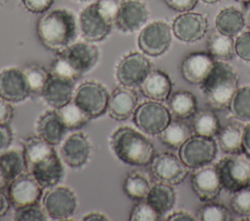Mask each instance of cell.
Wrapping results in <instances>:
<instances>
[{
  "mask_svg": "<svg viewBox=\"0 0 250 221\" xmlns=\"http://www.w3.org/2000/svg\"><path fill=\"white\" fill-rule=\"evenodd\" d=\"M22 146L27 172L42 188L58 185L64 175V169L54 145L35 135L27 137Z\"/></svg>",
  "mask_w": 250,
  "mask_h": 221,
  "instance_id": "1",
  "label": "cell"
},
{
  "mask_svg": "<svg viewBox=\"0 0 250 221\" xmlns=\"http://www.w3.org/2000/svg\"><path fill=\"white\" fill-rule=\"evenodd\" d=\"M37 36L47 49L60 52L72 44L77 26L74 15L66 9L47 11L38 19Z\"/></svg>",
  "mask_w": 250,
  "mask_h": 221,
  "instance_id": "2",
  "label": "cell"
},
{
  "mask_svg": "<svg viewBox=\"0 0 250 221\" xmlns=\"http://www.w3.org/2000/svg\"><path fill=\"white\" fill-rule=\"evenodd\" d=\"M109 145L116 158L129 166H147L155 155L150 140L142 132L126 126L117 128L110 134Z\"/></svg>",
  "mask_w": 250,
  "mask_h": 221,
  "instance_id": "3",
  "label": "cell"
},
{
  "mask_svg": "<svg viewBox=\"0 0 250 221\" xmlns=\"http://www.w3.org/2000/svg\"><path fill=\"white\" fill-rule=\"evenodd\" d=\"M99 58L100 50L92 43H72L59 52L50 72L76 82L97 65Z\"/></svg>",
  "mask_w": 250,
  "mask_h": 221,
  "instance_id": "4",
  "label": "cell"
},
{
  "mask_svg": "<svg viewBox=\"0 0 250 221\" xmlns=\"http://www.w3.org/2000/svg\"><path fill=\"white\" fill-rule=\"evenodd\" d=\"M238 74L227 61L216 60L213 70L200 85L207 104L216 110L229 109L238 89Z\"/></svg>",
  "mask_w": 250,
  "mask_h": 221,
  "instance_id": "5",
  "label": "cell"
},
{
  "mask_svg": "<svg viewBox=\"0 0 250 221\" xmlns=\"http://www.w3.org/2000/svg\"><path fill=\"white\" fill-rule=\"evenodd\" d=\"M222 186L229 193L250 186V157L245 153L229 154L216 165Z\"/></svg>",
  "mask_w": 250,
  "mask_h": 221,
  "instance_id": "6",
  "label": "cell"
},
{
  "mask_svg": "<svg viewBox=\"0 0 250 221\" xmlns=\"http://www.w3.org/2000/svg\"><path fill=\"white\" fill-rule=\"evenodd\" d=\"M109 94L102 83L90 80L77 87L72 100L91 120L103 116L107 111Z\"/></svg>",
  "mask_w": 250,
  "mask_h": 221,
  "instance_id": "7",
  "label": "cell"
},
{
  "mask_svg": "<svg viewBox=\"0 0 250 221\" xmlns=\"http://www.w3.org/2000/svg\"><path fill=\"white\" fill-rule=\"evenodd\" d=\"M171 112L160 101L147 100L139 104L133 113L137 128L149 135H158L171 122Z\"/></svg>",
  "mask_w": 250,
  "mask_h": 221,
  "instance_id": "8",
  "label": "cell"
},
{
  "mask_svg": "<svg viewBox=\"0 0 250 221\" xmlns=\"http://www.w3.org/2000/svg\"><path fill=\"white\" fill-rule=\"evenodd\" d=\"M218 146L214 137L191 135L180 148L179 157L189 168L211 164L217 156Z\"/></svg>",
  "mask_w": 250,
  "mask_h": 221,
  "instance_id": "9",
  "label": "cell"
},
{
  "mask_svg": "<svg viewBox=\"0 0 250 221\" xmlns=\"http://www.w3.org/2000/svg\"><path fill=\"white\" fill-rule=\"evenodd\" d=\"M151 71L150 61L138 52L123 55L115 66V79L120 86L139 87Z\"/></svg>",
  "mask_w": 250,
  "mask_h": 221,
  "instance_id": "10",
  "label": "cell"
},
{
  "mask_svg": "<svg viewBox=\"0 0 250 221\" xmlns=\"http://www.w3.org/2000/svg\"><path fill=\"white\" fill-rule=\"evenodd\" d=\"M41 204L49 218L66 220L76 210L77 198L69 187L56 185L44 193Z\"/></svg>",
  "mask_w": 250,
  "mask_h": 221,
  "instance_id": "11",
  "label": "cell"
},
{
  "mask_svg": "<svg viewBox=\"0 0 250 221\" xmlns=\"http://www.w3.org/2000/svg\"><path fill=\"white\" fill-rule=\"evenodd\" d=\"M149 165L152 176L157 181L170 185L182 183L189 172V167L180 157L167 151L154 155Z\"/></svg>",
  "mask_w": 250,
  "mask_h": 221,
  "instance_id": "12",
  "label": "cell"
},
{
  "mask_svg": "<svg viewBox=\"0 0 250 221\" xmlns=\"http://www.w3.org/2000/svg\"><path fill=\"white\" fill-rule=\"evenodd\" d=\"M172 42L170 26L162 20L146 24L139 34L138 45L149 56H159L167 52Z\"/></svg>",
  "mask_w": 250,
  "mask_h": 221,
  "instance_id": "13",
  "label": "cell"
},
{
  "mask_svg": "<svg viewBox=\"0 0 250 221\" xmlns=\"http://www.w3.org/2000/svg\"><path fill=\"white\" fill-rule=\"evenodd\" d=\"M78 25L82 37L87 42L97 43L104 40L109 35L113 23L104 18L94 2L80 12Z\"/></svg>",
  "mask_w": 250,
  "mask_h": 221,
  "instance_id": "14",
  "label": "cell"
},
{
  "mask_svg": "<svg viewBox=\"0 0 250 221\" xmlns=\"http://www.w3.org/2000/svg\"><path fill=\"white\" fill-rule=\"evenodd\" d=\"M42 186L27 172L21 173L8 186V197L15 208L38 203L42 198Z\"/></svg>",
  "mask_w": 250,
  "mask_h": 221,
  "instance_id": "15",
  "label": "cell"
},
{
  "mask_svg": "<svg viewBox=\"0 0 250 221\" xmlns=\"http://www.w3.org/2000/svg\"><path fill=\"white\" fill-rule=\"evenodd\" d=\"M31 94L22 69L8 67L0 71V97L11 103L25 100Z\"/></svg>",
  "mask_w": 250,
  "mask_h": 221,
  "instance_id": "16",
  "label": "cell"
},
{
  "mask_svg": "<svg viewBox=\"0 0 250 221\" xmlns=\"http://www.w3.org/2000/svg\"><path fill=\"white\" fill-rule=\"evenodd\" d=\"M92 144L82 131H76L67 136L62 142L60 154L63 162L71 168L84 166L91 156Z\"/></svg>",
  "mask_w": 250,
  "mask_h": 221,
  "instance_id": "17",
  "label": "cell"
},
{
  "mask_svg": "<svg viewBox=\"0 0 250 221\" xmlns=\"http://www.w3.org/2000/svg\"><path fill=\"white\" fill-rule=\"evenodd\" d=\"M190 182L194 194L201 202L214 200L223 188L216 165L209 164L194 168Z\"/></svg>",
  "mask_w": 250,
  "mask_h": 221,
  "instance_id": "18",
  "label": "cell"
},
{
  "mask_svg": "<svg viewBox=\"0 0 250 221\" xmlns=\"http://www.w3.org/2000/svg\"><path fill=\"white\" fill-rule=\"evenodd\" d=\"M172 30L174 35L181 41L187 43L196 42L206 34L208 20L200 13L185 12L174 19Z\"/></svg>",
  "mask_w": 250,
  "mask_h": 221,
  "instance_id": "19",
  "label": "cell"
},
{
  "mask_svg": "<svg viewBox=\"0 0 250 221\" xmlns=\"http://www.w3.org/2000/svg\"><path fill=\"white\" fill-rule=\"evenodd\" d=\"M215 62V58L209 53H190L181 62L182 77L190 85H201L210 75Z\"/></svg>",
  "mask_w": 250,
  "mask_h": 221,
  "instance_id": "20",
  "label": "cell"
},
{
  "mask_svg": "<svg viewBox=\"0 0 250 221\" xmlns=\"http://www.w3.org/2000/svg\"><path fill=\"white\" fill-rule=\"evenodd\" d=\"M74 81L50 72L40 97L49 106L59 109L73 99Z\"/></svg>",
  "mask_w": 250,
  "mask_h": 221,
  "instance_id": "21",
  "label": "cell"
},
{
  "mask_svg": "<svg viewBox=\"0 0 250 221\" xmlns=\"http://www.w3.org/2000/svg\"><path fill=\"white\" fill-rule=\"evenodd\" d=\"M148 18V10L146 5L140 0L124 1L114 24L125 33H132L139 30Z\"/></svg>",
  "mask_w": 250,
  "mask_h": 221,
  "instance_id": "22",
  "label": "cell"
},
{
  "mask_svg": "<svg viewBox=\"0 0 250 221\" xmlns=\"http://www.w3.org/2000/svg\"><path fill=\"white\" fill-rule=\"evenodd\" d=\"M138 106V95L132 88L117 87L109 94L107 113L116 121H124L133 115Z\"/></svg>",
  "mask_w": 250,
  "mask_h": 221,
  "instance_id": "23",
  "label": "cell"
},
{
  "mask_svg": "<svg viewBox=\"0 0 250 221\" xmlns=\"http://www.w3.org/2000/svg\"><path fill=\"white\" fill-rule=\"evenodd\" d=\"M36 133L52 145H58L63 139L67 130L57 109L43 112L36 121Z\"/></svg>",
  "mask_w": 250,
  "mask_h": 221,
  "instance_id": "24",
  "label": "cell"
},
{
  "mask_svg": "<svg viewBox=\"0 0 250 221\" xmlns=\"http://www.w3.org/2000/svg\"><path fill=\"white\" fill-rule=\"evenodd\" d=\"M139 89L146 97L162 102L167 100L171 94L172 82L165 72L154 69L149 72Z\"/></svg>",
  "mask_w": 250,
  "mask_h": 221,
  "instance_id": "25",
  "label": "cell"
},
{
  "mask_svg": "<svg viewBox=\"0 0 250 221\" xmlns=\"http://www.w3.org/2000/svg\"><path fill=\"white\" fill-rule=\"evenodd\" d=\"M176 198V191L173 185L158 181L151 185L146 201L163 216L174 207Z\"/></svg>",
  "mask_w": 250,
  "mask_h": 221,
  "instance_id": "26",
  "label": "cell"
},
{
  "mask_svg": "<svg viewBox=\"0 0 250 221\" xmlns=\"http://www.w3.org/2000/svg\"><path fill=\"white\" fill-rule=\"evenodd\" d=\"M167 101L171 115L179 120L192 118L197 111L196 96L187 90H179L172 92Z\"/></svg>",
  "mask_w": 250,
  "mask_h": 221,
  "instance_id": "27",
  "label": "cell"
},
{
  "mask_svg": "<svg viewBox=\"0 0 250 221\" xmlns=\"http://www.w3.org/2000/svg\"><path fill=\"white\" fill-rule=\"evenodd\" d=\"M244 25V15L234 7H228L221 10L215 18V26L218 32L230 37L239 34Z\"/></svg>",
  "mask_w": 250,
  "mask_h": 221,
  "instance_id": "28",
  "label": "cell"
},
{
  "mask_svg": "<svg viewBox=\"0 0 250 221\" xmlns=\"http://www.w3.org/2000/svg\"><path fill=\"white\" fill-rule=\"evenodd\" d=\"M192 135L190 127L182 120H174L158 134L160 141L166 146L179 149Z\"/></svg>",
  "mask_w": 250,
  "mask_h": 221,
  "instance_id": "29",
  "label": "cell"
},
{
  "mask_svg": "<svg viewBox=\"0 0 250 221\" xmlns=\"http://www.w3.org/2000/svg\"><path fill=\"white\" fill-rule=\"evenodd\" d=\"M242 133L243 129L235 124H229L223 128L217 134L220 148L227 154L244 152Z\"/></svg>",
  "mask_w": 250,
  "mask_h": 221,
  "instance_id": "30",
  "label": "cell"
},
{
  "mask_svg": "<svg viewBox=\"0 0 250 221\" xmlns=\"http://www.w3.org/2000/svg\"><path fill=\"white\" fill-rule=\"evenodd\" d=\"M24 169L26 167L22 152L6 150L0 154V170L10 183L23 173Z\"/></svg>",
  "mask_w": 250,
  "mask_h": 221,
  "instance_id": "31",
  "label": "cell"
},
{
  "mask_svg": "<svg viewBox=\"0 0 250 221\" xmlns=\"http://www.w3.org/2000/svg\"><path fill=\"white\" fill-rule=\"evenodd\" d=\"M192 129L195 134L214 137L220 129V120L212 110H199L192 116Z\"/></svg>",
  "mask_w": 250,
  "mask_h": 221,
  "instance_id": "32",
  "label": "cell"
},
{
  "mask_svg": "<svg viewBox=\"0 0 250 221\" xmlns=\"http://www.w3.org/2000/svg\"><path fill=\"white\" fill-rule=\"evenodd\" d=\"M208 53L217 60L228 61L234 55V41L232 37L220 32L213 33L207 41Z\"/></svg>",
  "mask_w": 250,
  "mask_h": 221,
  "instance_id": "33",
  "label": "cell"
},
{
  "mask_svg": "<svg viewBox=\"0 0 250 221\" xmlns=\"http://www.w3.org/2000/svg\"><path fill=\"white\" fill-rule=\"evenodd\" d=\"M151 187L148 177L141 172H130L124 179L123 191L125 195L134 201L146 200Z\"/></svg>",
  "mask_w": 250,
  "mask_h": 221,
  "instance_id": "34",
  "label": "cell"
},
{
  "mask_svg": "<svg viewBox=\"0 0 250 221\" xmlns=\"http://www.w3.org/2000/svg\"><path fill=\"white\" fill-rule=\"evenodd\" d=\"M229 110L235 119L250 122V86H243L236 90Z\"/></svg>",
  "mask_w": 250,
  "mask_h": 221,
  "instance_id": "35",
  "label": "cell"
},
{
  "mask_svg": "<svg viewBox=\"0 0 250 221\" xmlns=\"http://www.w3.org/2000/svg\"><path fill=\"white\" fill-rule=\"evenodd\" d=\"M57 111L61 116L67 130L80 129L90 120L73 100H71L64 106L57 109Z\"/></svg>",
  "mask_w": 250,
  "mask_h": 221,
  "instance_id": "36",
  "label": "cell"
},
{
  "mask_svg": "<svg viewBox=\"0 0 250 221\" xmlns=\"http://www.w3.org/2000/svg\"><path fill=\"white\" fill-rule=\"evenodd\" d=\"M22 70L27 79L31 94L33 93L40 96L41 92L50 76V72L37 64L27 65L22 68Z\"/></svg>",
  "mask_w": 250,
  "mask_h": 221,
  "instance_id": "37",
  "label": "cell"
},
{
  "mask_svg": "<svg viewBox=\"0 0 250 221\" xmlns=\"http://www.w3.org/2000/svg\"><path fill=\"white\" fill-rule=\"evenodd\" d=\"M196 218L200 221H229L230 220V213L221 203H206L197 210Z\"/></svg>",
  "mask_w": 250,
  "mask_h": 221,
  "instance_id": "38",
  "label": "cell"
},
{
  "mask_svg": "<svg viewBox=\"0 0 250 221\" xmlns=\"http://www.w3.org/2000/svg\"><path fill=\"white\" fill-rule=\"evenodd\" d=\"M161 215L146 201H138L130 211L129 220L131 221H157Z\"/></svg>",
  "mask_w": 250,
  "mask_h": 221,
  "instance_id": "39",
  "label": "cell"
},
{
  "mask_svg": "<svg viewBox=\"0 0 250 221\" xmlns=\"http://www.w3.org/2000/svg\"><path fill=\"white\" fill-rule=\"evenodd\" d=\"M14 219L16 221H44L48 216L40 203L16 208Z\"/></svg>",
  "mask_w": 250,
  "mask_h": 221,
  "instance_id": "40",
  "label": "cell"
},
{
  "mask_svg": "<svg viewBox=\"0 0 250 221\" xmlns=\"http://www.w3.org/2000/svg\"><path fill=\"white\" fill-rule=\"evenodd\" d=\"M230 206L236 214L250 216V186L232 193Z\"/></svg>",
  "mask_w": 250,
  "mask_h": 221,
  "instance_id": "41",
  "label": "cell"
},
{
  "mask_svg": "<svg viewBox=\"0 0 250 221\" xmlns=\"http://www.w3.org/2000/svg\"><path fill=\"white\" fill-rule=\"evenodd\" d=\"M124 0H97L95 3L104 18L114 24L115 18Z\"/></svg>",
  "mask_w": 250,
  "mask_h": 221,
  "instance_id": "42",
  "label": "cell"
},
{
  "mask_svg": "<svg viewBox=\"0 0 250 221\" xmlns=\"http://www.w3.org/2000/svg\"><path fill=\"white\" fill-rule=\"evenodd\" d=\"M234 52L241 59L250 61V30L243 32L236 38Z\"/></svg>",
  "mask_w": 250,
  "mask_h": 221,
  "instance_id": "43",
  "label": "cell"
},
{
  "mask_svg": "<svg viewBox=\"0 0 250 221\" xmlns=\"http://www.w3.org/2000/svg\"><path fill=\"white\" fill-rule=\"evenodd\" d=\"M25 9L34 14L47 12L54 3V0H21Z\"/></svg>",
  "mask_w": 250,
  "mask_h": 221,
  "instance_id": "44",
  "label": "cell"
},
{
  "mask_svg": "<svg viewBox=\"0 0 250 221\" xmlns=\"http://www.w3.org/2000/svg\"><path fill=\"white\" fill-rule=\"evenodd\" d=\"M172 10L185 13L191 11L197 4V0H163Z\"/></svg>",
  "mask_w": 250,
  "mask_h": 221,
  "instance_id": "45",
  "label": "cell"
},
{
  "mask_svg": "<svg viewBox=\"0 0 250 221\" xmlns=\"http://www.w3.org/2000/svg\"><path fill=\"white\" fill-rule=\"evenodd\" d=\"M14 134L9 125H0V154L6 151L13 142Z\"/></svg>",
  "mask_w": 250,
  "mask_h": 221,
  "instance_id": "46",
  "label": "cell"
},
{
  "mask_svg": "<svg viewBox=\"0 0 250 221\" xmlns=\"http://www.w3.org/2000/svg\"><path fill=\"white\" fill-rule=\"evenodd\" d=\"M14 116L12 103L0 97V125H9Z\"/></svg>",
  "mask_w": 250,
  "mask_h": 221,
  "instance_id": "47",
  "label": "cell"
},
{
  "mask_svg": "<svg viewBox=\"0 0 250 221\" xmlns=\"http://www.w3.org/2000/svg\"><path fill=\"white\" fill-rule=\"evenodd\" d=\"M167 221H195L197 220L196 216L191 214L190 212H188L186 210H178L170 213L165 218Z\"/></svg>",
  "mask_w": 250,
  "mask_h": 221,
  "instance_id": "48",
  "label": "cell"
},
{
  "mask_svg": "<svg viewBox=\"0 0 250 221\" xmlns=\"http://www.w3.org/2000/svg\"><path fill=\"white\" fill-rule=\"evenodd\" d=\"M10 205L11 202L9 200V197L6 196L3 190L0 189V218L7 214L10 209Z\"/></svg>",
  "mask_w": 250,
  "mask_h": 221,
  "instance_id": "49",
  "label": "cell"
},
{
  "mask_svg": "<svg viewBox=\"0 0 250 221\" xmlns=\"http://www.w3.org/2000/svg\"><path fill=\"white\" fill-rule=\"evenodd\" d=\"M242 142H243L244 152L250 157V122L243 129Z\"/></svg>",
  "mask_w": 250,
  "mask_h": 221,
  "instance_id": "50",
  "label": "cell"
},
{
  "mask_svg": "<svg viewBox=\"0 0 250 221\" xmlns=\"http://www.w3.org/2000/svg\"><path fill=\"white\" fill-rule=\"evenodd\" d=\"M82 220H84V221H105V220H109V218L102 212L92 211V212H89V213L83 215Z\"/></svg>",
  "mask_w": 250,
  "mask_h": 221,
  "instance_id": "51",
  "label": "cell"
},
{
  "mask_svg": "<svg viewBox=\"0 0 250 221\" xmlns=\"http://www.w3.org/2000/svg\"><path fill=\"white\" fill-rule=\"evenodd\" d=\"M244 19H245V25L250 30V4L245 5V12H244Z\"/></svg>",
  "mask_w": 250,
  "mask_h": 221,
  "instance_id": "52",
  "label": "cell"
},
{
  "mask_svg": "<svg viewBox=\"0 0 250 221\" xmlns=\"http://www.w3.org/2000/svg\"><path fill=\"white\" fill-rule=\"evenodd\" d=\"M9 184H10V182L6 179V177L4 176L2 171L0 170V189L3 190L6 186H9Z\"/></svg>",
  "mask_w": 250,
  "mask_h": 221,
  "instance_id": "53",
  "label": "cell"
},
{
  "mask_svg": "<svg viewBox=\"0 0 250 221\" xmlns=\"http://www.w3.org/2000/svg\"><path fill=\"white\" fill-rule=\"evenodd\" d=\"M204 3H206V4H215V3H217V2H219L220 0H202Z\"/></svg>",
  "mask_w": 250,
  "mask_h": 221,
  "instance_id": "54",
  "label": "cell"
},
{
  "mask_svg": "<svg viewBox=\"0 0 250 221\" xmlns=\"http://www.w3.org/2000/svg\"><path fill=\"white\" fill-rule=\"evenodd\" d=\"M237 2H240V3H242V4H244V5H247V4H250V0H236Z\"/></svg>",
  "mask_w": 250,
  "mask_h": 221,
  "instance_id": "55",
  "label": "cell"
},
{
  "mask_svg": "<svg viewBox=\"0 0 250 221\" xmlns=\"http://www.w3.org/2000/svg\"><path fill=\"white\" fill-rule=\"evenodd\" d=\"M77 1H80V2H89V1H92V0H77Z\"/></svg>",
  "mask_w": 250,
  "mask_h": 221,
  "instance_id": "56",
  "label": "cell"
}]
</instances>
